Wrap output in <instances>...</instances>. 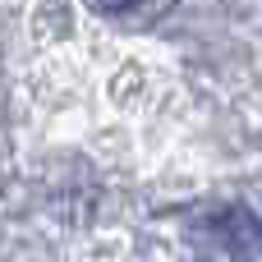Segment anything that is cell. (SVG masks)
I'll use <instances>...</instances> for the list:
<instances>
[{
    "label": "cell",
    "instance_id": "cell-1",
    "mask_svg": "<svg viewBox=\"0 0 262 262\" xmlns=\"http://www.w3.org/2000/svg\"><path fill=\"white\" fill-rule=\"evenodd\" d=\"M203 230L235 258H258L262 253V221L249 207H221L203 221Z\"/></svg>",
    "mask_w": 262,
    "mask_h": 262
},
{
    "label": "cell",
    "instance_id": "cell-2",
    "mask_svg": "<svg viewBox=\"0 0 262 262\" xmlns=\"http://www.w3.org/2000/svg\"><path fill=\"white\" fill-rule=\"evenodd\" d=\"M92 9H101V14H129L138 0H88Z\"/></svg>",
    "mask_w": 262,
    "mask_h": 262
}]
</instances>
